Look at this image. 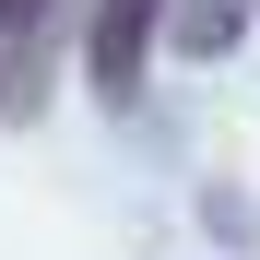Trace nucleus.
Segmentation results:
<instances>
[{"label": "nucleus", "instance_id": "nucleus-1", "mask_svg": "<svg viewBox=\"0 0 260 260\" xmlns=\"http://www.w3.org/2000/svg\"><path fill=\"white\" fill-rule=\"evenodd\" d=\"M59 24H71V0H0V118H36L48 107Z\"/></svg>", "mask_w": 260, "mask_h": 260}, {"label": "nucleus", "instance_id": "nucleus-2", "mask_svg": "<svg viewBox=\"0 0 260 260\" xmlns=\"http://www.w3.org/2000/svg\"><path fill=\"white\" fill-rule=\"evenodd\" d=\"M154 12H166V0H95V83H107V95L142 83V36H154Z\"/></svg>", "mask_w": 260, "mask_h": 260}, {"label": "nucleus", "instance_id": "nucleus-3", "mask_svg": "<svg viewBox=\"0 0 260 260\" xmlns=\"http://www.w3.org/2000/svg\"><path fill=\"white\" fill-rule=\"evenodd\" d=\"M166 24H178V48H189V59H213V48L237 36V0H166Z\"/></svg>", "mask_w": 260, "mask_h": 260}]
</instances>
